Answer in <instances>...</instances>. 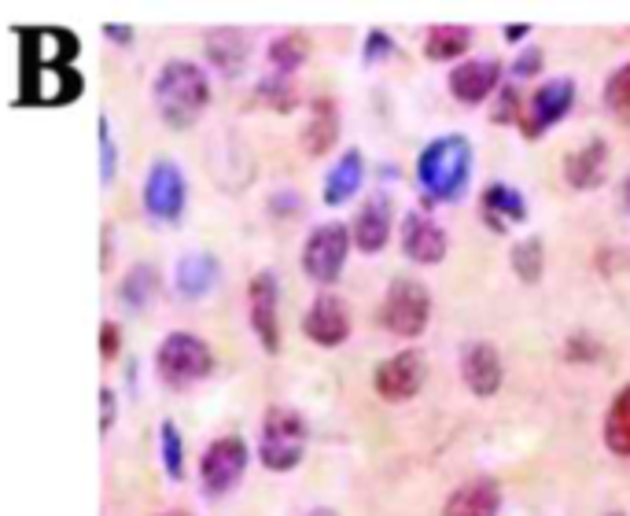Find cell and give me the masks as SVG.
Listing matches in <instances>:
<instances>
[{
    "label": "cell",
    "mask_w": 630,
    "mask_h": 516,
    "mask_svg": "<svg viewBox=\"0 0 630 516\" xmlns=\"http://www.w3.org/2000/svg\"><path fill=\"white\" fill-rule=\"evenodd\" d=\"M152 103L163 125L170 130H192L210 108V78L192 59H166L152 81Z\"/></svg>",
    "instance_id": "cell-1"
},
{
    "label": "cell",
    "mask_w": 630,
    "mask_h": 516,
    "mask_svg": "<svg viewBox=\"0 0 630 516\" xmlns=\"http://www.w3.org/2000/svg\"><path fill=\"white\" fill-rule=\"evenodd\" d=\"M417 182L432 204H457L472 182V144L468 136L446 133L424 144L417 155Z\"/></svg>",
    "instance_id": "cell-2"
},
{
    "label": "cell",
    "mask_w": 630,
    "mask_h": 516,
    "mask_svg": "<svg viewBox=\"0 0 630 516\" xmlns=\"http://www.w3.org/2000/svg\"><path fill=\"white\" fill-rule=\"evenodd\" d=\"M307 417L291 406H269L258 431V461L269 472H291L307 458Z\"/></svg>",
    "instance_id": "cell-3"
},
{
    "label": "cell",
    "mask_w": 630,
    "mask_h": 516,
    "mask_svg": "<svg viewBox=\"0 0 630 516\" xmlns=\"http://www.w3.org/2000/svg\"><path fill=\"white\" fill-rule=\"evenodd\" d=\"M155 369H159L163 384L192 387L214 373V351L196 332H170L155 347Z\"/></svg>",
    "instance_id": "cell-4"
},
{
    "label": "cell",
    "mask_w": 630,
    "mask_h": 516,
    "mask_svg": "<svg viewBox=\"0 0 630 516\" xmlns=\"http://www.w3.org/2000/svg\"><path fill=\"white\" fill-rule=\"evenodd\" d=\"M432 321V292L420 281L395 277L380 303V325L398 340H417Z\"/></svg>",
    "instance_id": "cell-5"
},
{
    "label": "cell",
    "mask_w": 630,
    "mask_h": 516,
    "mask_svg": "<svg viewBox=\"0 0 630 516\" xmlns=\"http://www.w3.org/2000/svg\"><path fill=\"white\" fill-rule=\"evenodd\" d=\"M141 204L148 218L163 221V226H177L188 207V182L181 166L174 160H155L148 166V174H144Z\"/></svg>",
    "instance_id": "cell-6"
},
{
    "label": "cell",
    "mask_w": 630,
    "mask_h": 516,
    "mask_svg": "<svg viewBox=\"0 0 630 516\" xmlns=\"http://www.w3.org/2000/svg\"><path fill=\"white\" fill-rule=\"evenodd\" d=\"M351 244H354L351 229H346L343 221H324V226H318L307 237V244H302V273H307L313 284L329 288V284L340 281L346 255H351Z\"/></svg>",
    "instance_id": "cell-7"
},
{
    "label": "cell",
    "mask_w": 630,
    "mask_h": 516,
    "mask_svg": "<svg viewBox=\"0 0 630 516\" xmlns=\"http://www.w3.org/2000/svg\"><path fill=\"white\" fill-rule=\"evenodd\" d=\"M247 461H251V450L240 436L210 439V447L203 450V458H199V487H203L210 498H222V494H229L244 480Z\"/></svg>",
    "instance_id": "cell-8"
},
{
    "label": "cell",
    "mask_w": 630,
    "mask_h": 516,
    "mask_svg": "<svg viewBox=\"0 0 630 516\" xmlns=\"http://www.w3.org/2000/svg\"><path fill=\"white\" fill-rule=\"evenodd\" d=\"M572 103H575V81L572 78L542 81V86L528 97V103L520 108L517 125H520L523 141H539V136H545V130H553L556 122L568 119Z\"/></svg>",
    "instance_id": "cell-9"
},
{
    "label": "cell",
    "mask_w": 630,
    "mask_h": 516,
    "mask_svg": "<svg viewBox=\"0 0 630 516\" xmlns=\"http://www.w3.org/2000/svg\"><path fill=\"white\" fill-rule=\"evenodd\" d=\"M424 376H428L424 354L409 347V351H398L376 365L373 387L384 403H409V398H417V392L424 387Z\"/></svg>",
    "instance_id": "cell-10"
},
{
    "label": "cell",
    "mask_w": 630,
    "mask_h": 516,
    "mask_svg": "<svg viewBox=\"0 0 630 516\" xmlns=\"http://www.w3.org/2000/svg\"><path fill=\"white\" fill-rule=\"evenodd\" d=\"M247 307H251V329H255L262 351H280V288L269 270H262L247 284Z\"/></svg>",
    "instance_id": "cell-11"
},
{
    "label": "cell",
    "mask_w": 630,
    "mask_h": 516,
    "mask_svg": "<svg viewBox=\"0 0 630 516\" xmlns=\"http://www.w3.org/2000/svg\"><path fill=\"white\" fill-rule=\"evenodd\" d=\"M86 81L78 78L75 67H30L23 70V100L34 108H63L78 100Z\"/></svg>",
    "instance_id": "cell-12"
},
{
    "label": "cell",
    "mask_w": 630,
    "mask_h": 516,
    "mask_svg": "<svg viewBox=\"0 0 630 516\" xmlns=\"http://www.w3.org/2000/svg\"><path fill=\"white\" fill-rule=\"evenodd\" d=\"M302 332H307L310 343L318 347H343L351 340V310H346V303L340 295L332 292H321L318 299L310 303L307 318H302Z\"/></svg>",
    "instance_id": "cell-13"
},
{
    "label": "cell",
    "mask_w": 630,
    "mask_h": 516,
    "mask_svg": "<svg viewBox=\"0 0 630 516\" xmlns=\"http://www.w3.org/2000/svg\"><path fill=\"white\" fill-rule=\"evenodd\" d=\"M402 251L409 262L417 266H439L450 251V240H446V229L439 226L435 218L420 215V210H409L406 221H402Z\"/></svg>",
    "instance_id": "cell-14"
},
{
    "label": "cell",
    "mask_w": 630,
    "mask_h": 516,
    "mask_svg": "<svg viewBox=\"0 0 630 516\" xmlns=\"http://www.w3.org/2000/svg\"><path fill=\"white\" fill-rule=\"evenodd\" d=\"M395 210H391V199H387L384 193H376L365 199V207L354 215V226H351V240L354 248L365 251V255H380V251L387 248V240H391L395 233Z\"/></svg>",
    "instance_id": "cell-15"
},
{
    "label": "cell",
    "mask_w": 630,
    "mask_h": 516,
    "mask_svg": "<svg viewBox=\"0 0 630 516\" xmlns=\"http://www.w3.org/2000/svg\"><path fill=\"white\" fill-rule=\"evenodd\" d=\"M461 381L476 398H495L506 381V369H501V354L490 343H468L461 354Z\"/></svg>",
    "instance_id": "cell-16"
},
{
    "label": "cell",
    "mask_w": 630,
    "mask_h": 516,
    "mask_svg": "<svg viewBox=\"0 0 630 516\" xmlns=\"http://www.w3.org/2000/svg\"><path fill=\"white\" fill-rule=\"evenodd\" d=\"M203 56L218 74L240 78L251 59V41L244 30H236V26H214L203 34Z\"/></svg>",
    "instance_id": "cell-17"
},
{
    "label": "cell",
    "mask_w": 630,
    "mask_h": 516,
    "mask_svg": "<svg viewBox=\"0 0 630 516\" xmlns=\"http://www.w3.org/2000/svg\"><path fill=\"white\" fill-rule=\"evenodd\" d=\"M23 56L30 59V67H70V59L78 56V37L63 26L26 30Z\"/></svg>",
    "instance_id": "cell-18"
},
{
    "label": "cell",
    "mask_w": 630,
    "mask_h": 516,
    "mask_svg": "<svg viewBox=\"0 0 630 516\" xmlns=\"http://www.w3.org/2000/svg\"><path fill=\"white\" fill-rule=\"evenodd\" d=\"M501 513V487L495 476H472L461 487L446 494L439 516H498Z\"/></svg>",
    "instance_id": "cell-19"
},
{
    "label": "cell",
    "mask_w": 630,
    "mask_h": 516,
    "mask_svg": "<svg viewBox=\"0 0 630 516\" xmlns=\"http://www.w3.org/2000/svg\"><path fill=\"white\" fill-rule=\"evenodd\" d=\"M501 86V63L498 59H465L450 70V92L461 103H483L490 92H498Z\"/></svg>",
    "instance_id": "cell-20"
},
{
    "label": "cell",
    "mask_w": 630,
    "mask_h": 516,
    "mask_svg": "<svg viewBox=\"0 0 630 516\" xmlns=\"http://www.w3.org/2000/svg\"><path fill=\"white\" fill-rule=\"evenodd\" d=\"M218 281H222V266H218V259L210 255V251H185L181 259H177V270H174V288L181 299H207L210 292L218 288Z\"/></svg>",
    "instance_id": "cell-21"
},
{
    "label": "cell",
    "mask_w": 630,
    "mask_h": 516,
    "mask_svg": "<svg viewBox=\"0 0 630 516\" xmlns=\"http://www.w3.org/2000/svg\"><path fill=\"white\" fill-rule=\"evenodd\" d=\"M479 210H483V221H487L495 233H506L512 226H523L528 221V199L520 196V188H512L506 182H495L483 188V199H479Z\"/></svg>",
    "instance_id": "cell-22"
},
{
    "label": "cell",
    "mask_w": 630,
    "mask_h": 516,
    "mask_svg": "<svg viewBox=\"0 0 630 516\" xmlns=\"http://www.w3.org/2000/svg\"><path fill=\"white\" fill-rule=\"evenodd\" d=\"M365 182V160L358 147H346V152L340 155V160L332 163L329 177H324V207H343L351 204L354 196H358V188Z\"/></svg>",
    "instance_id": "cell-23"
},
{
    "label": "cell",
    "mask_w": 630,
    "mask_h": 516,
    "mask_svg": "<svg viewBox=\"0 0 630 516\" xmlns=\"http://www.w3.org/2000/svg\"><path fill=\"white\" fill-rule=\"evenodd\" d=\"M605 166H608V144L597 136V141H586L579 152H572L564 160V182L575 193H590V188L605 182Z\"/></svg>",
    "instance_id": "cell-24"
},
{
    "label": "cell",
    "mask_w": 630,
    "mask_h": 516,
    "mask_svg": "<svg viewBox=\"0 0 630 516\" xmlns=\"http://www.w3.org/2000/svg\"><path fill=\"white\" fill-rule=\"evenodd\" d=\"M335 136H340V108L329 97H318L310 103L307 125H302V147L313 160H321V155L332 152Z\"/></svg>",
    "instance_id": "cell-25"
},
{
    "label": "cell",
    "mask_w": 630,
    "mask_h": 516,
    "mask_svg": "<svg viewBox=\"0 0 630 516\" xmlns=\"http://www.w3.org/2000/svg\"><path fill=\"white\" fill-rule=\"evenodd\" d=\"M159 295V270L152 262H133L119 281V299L130 314H144Z\"/></svg>",
    "instance_id": "cell-26"
},
{
    "label": "cell",
    "mask_w": 630,
    "mask_h": 516,
    "mask_svg": "<svg viewBox=\"0 0 630 516\" xmlns=\"http://www.w3.org/2000/svg\"><path fill=\"white\" fill-rule=\"evenodd\" d=\"M424 59L432 63H454L472 48V30L457 23H439L424 34Z\"/></svg>",
    "instance_id": "cell-27"
},
{
    "label": "cell",
    "mask_w": 630,
    "mask_h": 516,
    "mask_svg": "<svg viewBox=\"0 0 630 516\" xmlns=\"http://www.w3.org/2000/svg\"><path fill=\"white\" fill-rule=\"evenodd\" d=\"M601 431H605V447L612 450L616 458H630V384L619 387L616 398L608 403Z\"/></svg>",
    "instance_id": "cell-28"
},
{
    "label": "cell",
    "mask_w": 630,
    "mask_h": 516,
    "mask_svg": "<svg viewBox=\"0 0 630 516\" xmlns=\"http://www.w3.org/2000/svg\"><path fill=\"white\" fill-rule=\"evenodd\" d=\"M307 56H310V41H307V34H299V30H288V34L273 37L266 48L273 74H288V78L307 63Z\"/></svg>",
    "instance_id": "cell-29"
},
{
    "label": "cell",
    "mask_w": 630,
    "mask_h": 516,
    "mask_svg": "<svg viewBox=\"0 0 630 516\" xmlns=\"http://www.w3.org/2000/svg\"><path fill=\"white\" fill-rule=\"evenodd\" d=\"M159 458H163L166 476L174 483H181L185 480V439H181V428H177L170 417L159 425Z\"/></svg>",
    "instance_id": "cell-30"
},
{
    "label": "cell",
    "mask_w": 630,
    "mask_h": 516,
    "mask_svg": "<svg viewBox=\"0 0 630 516\" xmlns=\"http://www.w3.org/2000/svg\"><path fill=\"white\" fill-rule=\"evenodd\" d=\"M512 273L523 281V284H534L542 277V270H545V248H542V240L539 237H528V240H520V244H512Z\"/></svg>",
    "instance_id": "cell-31"
},
{
    "label": "cell",
    "mask_w": 630,
    "mask_h": 516,
    "mask_svg": "<svg viewBox=\"0 0 630 516\" xmlns=\"http://www.w3.org/2000/svg\"><path fill=\"white\" fill-rule=\"evenodd\" d=\"M255 97L266 103V108H273V111H291L299 103L296 81H291L288 74H266V78L258 81Z\"/></svg>",
    "instance_id": "cell-32"
},
{
    "label": "cell",
    "mask_w": 630,
    "mask_h": 516,
    "mask_svg": "<svg viewBox=\"0 0 630 516\" xmlns=\"http://www.w3.org/2000/svg\"><path fill=\"white\" fill-rule=\"evenodd\" d=\"M605 108L612 114H630V63L616 67L605 81Z\"/></svg>",
    "instance_id": "cell-33"
},
{
    "label": "cell",
    "mask_w": 630,
    "mask_h": 516,
    "mask_svg": "<svg viewBox=\"0 0 630 516\" xmlns=\"http://www.w3.org/2000/svg\"><path fill=\"white\" fill-rule=\"evenodd\" d=\"M97 130H100V185H103V188H111L114 174H119V147H114V136H111L108 114H100Z\"/></svg>",
    "instance_id": "cell-34"
},
{
    "label": "cell",
    "mask_w": 630,
    "mask_h": 516,
    "mask_svg": "<svg viewBox=\"0 0 630 516\" xmlns=\"http://www.w3.org/2000/svg\"><path fill=\"white\" fill-rule=\"evenodd\" d=\"M564 358L575 365H590L601 358V343L594 340V336H586V332H575L568 336V343H564Z\"/></svg>",
    "instance_id": "cell-35"
},
{
    "label": "cell",
    "mask_w": 630,
    "mask_h": 516,
    "mask_svg": "<svg viewBox=\"0 0 630 516\" xmlns=\"http://www.w3.org/2000/svg\"><path fill=\"white\" fill-rule=\"evenodd\" d=\"M520 92L512 89V86H506V89H498V108L490 111V119H495L498 125H509V122H517L520 119Z\"/></svg>",
    "instance_id": "cell-36"
},
{
    "label": "cell",
    "mask_w": 630,
    "mask_h": 516,
    "mask_svg": "<svg viewBox=\"0 0 630 516\" xmlns=\"http://www.w3.org/2000/svg\"><path fill=\"white\" fill-rule=\"evenodd\" d=\"M542 67H545V56H542V48L528 45V48L520 52L517 59H512L509 74H512V78H534V74H542Z\"/></svg>",
    "instance_id": "cell-37"
},
{
    "label": "cell",
    "mask_w": 630,
    "mask_h": 516,
    "mask_svg": "<svg viewBox=\"0 0 630 516\" xmlns=\"http://www.w3.org/2000/svg\"><path fill=\"white\" fill-rule=\"evenodd\" d=\"M395 52V41L384 34V30H369L365 37V48H362V63H380Z\"/></svg>",
    "instance_id": "cell-38"
},
{
    "label": "cell",
    "mask_w": 630,
    "mask_h": 516,
    "mask_svg": "<svg viewBox=\"0 0 630 516\" xmlns=\"http://www.w3.org/2000/svg\"><path fill=\"white\" fill-rule=\"evenodd\" d=\"M119 351H122V329L114 321H103L100 325V354H103V362L119 358Z\"/></svg>",
    "instance_id": "cell-39"
},
{
    "label": "cell",
    "mask_w": 630,
    "mask_h": 516,
    "mask_svg": "<svg viewBox=\"0 0 630 516\" xmlns=\"http://www.w3.org/2000/svg\"><path fill=\"white\" fill-rule=\"evenodd\" d=\"M114 417H119V403H114L111 387H100V436H108L114 428Z\"/></svg>",
    "instance_id": "cell-40"
},
{
    "label": "cell",
    "mask_w": 630,
    "mask_h": 516,
    "mask_svg": "<svg viewBox=\"0 0 630 516\" xmlns=\"http://www.w3.org/2000/svg\"><path fill=\"white\" fill-rule=\"evenodd\" d=\"M103 37L111 41V45H119V48H130L133 45V37H136V30L130 23H103Z\"/></svg>",
    "instance_id": "cell-41"
},
{
    "label": "cell",
    "mask_w": 630,
    "mask_h": 516,
    "mask_svg": "<svg viewBox=\"0 0 630 516\" xmlns=\"http://www.w3.org/2000/svg\"><path fill=\"white\" fill-rule=\"evenodd\" d=\"M501 34H506V41L512 45V41H523V37H528V34H531V26L517 23V26H506V30H501Z\"/></svg>",
    "instance_id": "cell-42"
},
{
    "label": "cell",
    "mask_w": 630,
    "mask_h": 516,
    "mask_svg": "<svg viewBox=\"0 0 630 516\" xmlns=\"http://www.w3.org/2000/svg\"><path fill=\"white\" fill-rule=\"evenodd\" d=\"M623 204L630 207V174L623 177Z\"/></svg>",
    "instance_id": "cell-43"
},
{
    "label": "cell",
    "mask_w": 630,
    "mask_h": 516,
    "mask_svg": "<svg viewBox=\"0 0 630 516\" xmlns=\"http://www.w3.org/2000/svg\"><path fill=\"white\" fill-rule=\"evenodd\" d=\"M155 516H192L188 509H166V513H155Z\"/></svg>",
    "instance_id": "cell-44"
},
{
    "label": "cell",
    "mask_w": 630,
    "mask_h": 516,
    "mask_svg": "<svg viewBox=\"0 0 630 516\" xmlns=\"http://www.w3.org/2000/svg\"><path fill=\"white\" fill-rule=\"evenodd\" d=\"M307 516H335V509H324V505H321V509H310Z\"/></svg>",
    "instance_id": "cell-45"
},
{
    "label": "cell",
    "mask_w": 630,
    "mask_h": 516,
    "mask_svg": "<svg viewBox=\"0 0 630 516\" xmlns=\"http://www.w3.org/2000/svg\"><path fill=\"white\" fill-rule=\"evenodd\" d=\"M605 516H627V513H619V509H616V513H605Z\"/></svg>",
    "instance_id": "cell-46"
}]
</instances>
